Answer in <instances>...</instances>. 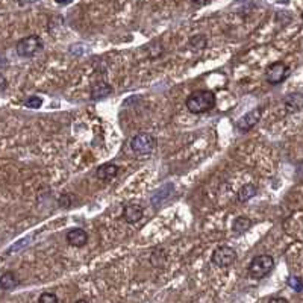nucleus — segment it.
Returning <instances> with one entry per match:
<instances>
[{"label":"nucleus","mask_w":303,"mask_h":303,"mask_svg":"<svg viewBox=\"0 0 303 303\" xmlns=\"http://www.w3.org/2000/svg\"><path fill=\"white\" fill-rule=\"evenodd\" d=\"M215 94L209 90H197L187 97V109L193 114H205L215 108Z\"/></svg>","instance_id":"1"},{"label":"nucleus","mask_w":303,"mask_h":303,"mask_svg":"<svg viewBox=\"0 0 303 303\" xmlns=\"http://www.w3.org/2000/svg\"><path fill=\"white\" fill-rule=\"evenodd\" d=\"M274 267V259L270 255H258L249 264V274L252 279H264Z\"/></svg>","instance_id":"2"},{"label":"nucleus","mask_w":303,"mask_h":303,"mask_svg":"<svg viewBox=\"0 0 303 303\" xmlns=\"http://www.w3.org/2000/svg\"><path fill=\"white\" fill-rule=\"evenodd\" d=\"M129 146H131L132 152L139 156L149 155L156 149V138L149 132H139L131 139Z\"/></svg>","instance_id":"3"},{"label":"nucleus","mask_w":303,"mask_h":303,"mask_svg":"<svg viewBox=\"0 0 303 303\" xmlns=\"http://www.w3.org/2000/svg\"><path fill=\"white\" fill-rule=\"evenodd\" d=\"M43 46H44L43 39L38 35H29V36L22 38L17 43L15 50H17V55L22 58H32L34 55L43 50Z\"/></svg>","instance_id":"4"},{"label":"nucleus","mask_w":303,"mask_h":303,"mask_svg":"<svg viewBox=\"0 0 303 303\" xmlns=\"http://www.w3.org/2000/svg\"><path fill=\"white\" fill-rule=\"evenodd\" d=\"M211 261L217 267H229L236 261V252L232 247L220 246L212 252Z\"/></svg>","instance_id":"5"},{"label":"nucleus","mask_w":303,"mask_h":303,"mask_svg":"<svg viewBox=\"0 0 303 303\" xmlns=\"http://www.w3.org/2000/svg\"><path fill=\"white\" fill-rule=\"evenodd\" d=\"M290 74V68L287 64L277 61V63H273L270 64L267 70H266V77H267V82L270 85H277L280 82H284Z\"/></svg>","instance_id":"6"},{"label":"nucleus","mask_w":303,"mask_h":303,"mask_svg":"<svg viewBox=\"0 0 303 303\" xmlns=\"http://www.w3.org/2000/svg\"><path fill=\"white\" fill-rule=\"evenodd\" d=\"M261 117H262V109L261 108H255L250 112H247L246 115H243L236 122V128L241 132H247V131H250L252 128H255L258 125V122L261 120Z\"/></svg>","instance_id":"7"},{"label":"nucleus","mask_w":303,"mask_h":303,"mask_svg":"<svg viewBox=\"0 0 303 303\" xmlns=\"http://www.w3.org/2000/svg\"><path fill=\"white\" fill-rule=\"evenodd\" d=\"M144 215V209L143 206L139 205H135V203H131V205H126L125 209H123V220L129 225H135L138 223Z\"/></svg>","instance_id":"8"},{"label":"nucleus","mask_w":303,"mask_h":303,"mask_svg":"<svg viewBox=\"0 0 303 303\" xmlns=\"http://www.w3.org/2000/svg\"><path fill=\"white\" fill-rule=\"evenodd\" d=\"M67 243L73 247H84L88 243V234L84 229H70L67 232Z\"/></svg>","instance_id":"9"},{"label":"nucleus","mask_w":303,"mask_h":303,"mask_svg":"<svg viewBox=\"0 0 303 303\" xmlns=\"http://www.w3.org/2000/svg\"><path fill=\"white\" fill-rule=\"evenodd\" d=\"M118 166L112 164V163H106L102 164L99 169L96 170V177L100 180H112L117 174H118Z\"/></svg>","instance_id":"10"},{"label":"nucleus","mask_w":303,"mask_h":303,"mask_svg":"<svg viewBox=\"0 0 303 303\" xmlns=\"http://www.w3.org/2000/svg\"><path fill=\"white\" fill-rule=\"evenodd\" d=\"M18 284H20V280H18V277L14 271H5L0 276V288L5 290V291L14 290L15 287H18Z\"/></svg>","instance_id":"11"},{"label":"nucleus","mask_w":303,"mask_h":303,"mask_svg":"<svg viewBox=\"0 0 303 303\" xmlns=\"http://www.w3.org/2000/svg\"><path fill=\"white\" fill-rule=\"evenodd\" d=\"M256 193H258V188H256L253 184H246V185H243V187L239 188V191L236 193V199H238V202L246 203L249 202L252 197H255Z\"/></svg>","instance_id":"12"},{"label":"nucleus","mask_w":303,"mask_h":303,"mask_svg":"<svg viewBox=\"0 0 303 303\" xmlns=\"http://www.w3.org/2000/svg\"><path fill=\"white\" fill-rule=\"evenodd\" d=\"M252 225H253V221H252L249 217L241 215V217H236L235 220H234L232 231H234L235 235H243L244 232H247V231L252 228Z\"/></svg>","instance_id":"13"},{"label":"nucleus","mask_w":303,"mask_h":303,"mask_svg":"<svg viewBox=\"0 0 303 303\" xmlns=\"http://www.w3.org/2000/svg\"><path fill=\"white\" fill-rule=\"evenodd\" d=\"M112 93V87L108 85L106 82H102V84H96L91 87V97L94 100H99V99H105L108 97L109 94Z\"/></svg>","instance_id":"14"},{"label":"nucleus","mask_w":303,"mask_h":303,"mask_svg":"<svg viewBox=\"0 0 303 303\" xmlns=\"http://www.w3.org/2000/svg\"><path fill=\"white\" fill-rule=\"evenodd\" d=\"M303 108V96L299 93H294L287 97L285 100V109L287 112H297Z\"/></svg>","instance_id":"15"},{"label":"nucleus","mask_w":303,"mask_h":303,"mask_svg":"<svg viewBox=\"0 0 303 303\" xmlns=\"http://www.w3.org/2000/svg\"><path fill=\"white\" fill-rule=\"evenodd\" d=\"M206 44H208V38L205 36V35H193L191 38H190V46L193 47V49H196V50H202L206 47Z\"/></svg>","instance_id":"16"},{"label":"nucleus","mask_w":303,"mask_h":303,"mask_svg":"<svg viewBox=\"0 0 303 303\" xmlns=\"http://www.w3.org/2000/svg\"><path fill=\"white\" fill-rule=\"evenodd\" d=\"M38 303H59V299L55 293H43L38 299Z\"/></svg>","instance_id":"17"},{"label":"nucleus","mask_w":303,"mask_h":303,"mask_svg":"<svg viewBox=\"0 0 303 303\" xmlns=\"http://www.w3.org/2000/svg\"><path fill=\"white\" fill-rule=\"evenodd\" d=\"M288 285H290L294 291H297V293L303 291V280L300 279V277L291 276V277L288 279Z\"/></svg>","instance_id":"18"},{"label":"nucleus","mask_w":303,"mask_h":303,"mask_svg":"<svg viewBox=\"0 0 303 303\" xmlns=\"http://www.w3.org/2000/svg\"><path fill=\"white\" fill-rule=\"evenodd\" d=\"M41 105H43V100H41V97H38V96H31V97H28V99L25 100V106H28V108H31V109H38Z\"/></svg>","instance_id":"19"},{"label":"nucleus","mask_w":303,"mask_h":303,"mask_svg":"<svg viewBox=\"0 0 303 303\" xmlns=\"http://www.w3.org/2000/svg\"><path fill=\"white\" fill-rule=\"evenodd\" d=\"M169 187L170 185H166V187H164L161 191H158V193L153 196V203H155V205H159V203H163V200H164L166 197H169L171 191H167V193H166V190H169Z\"/></svg>","instance_id":"20"},{"label":"nucleus","mask_w":303,"mask_h":303,"mask_svg":"<svg viewBox=\"0 0 303 303\" xmlns=\"http://www.w3.org/2000/svg\"><path fill=\"white\" fill-rule=\"evenodd\" d=\"M28 243H29V238H25V239H20V241H18L17 244H14V246H11V247H9V249L6 250V253H5V255H11V253H14V252H17V250H20V249H22L23 246H26Z\"/></svg>","instance_id":"21"},{"label":"nucleus","mask_w":303,"mask_h":303,"mask_svg":"<svg viewBox=\"0 0 303 303\" xmlns=\"http://www.w3.org/2000/svg\"><path fill=\"white\" fill-rule=\"evenodd\" d=\"M6 87H8V80H6V77H5L3 74H0V93L5 91Z\"/></svg>","instance_id":"22"},{"label":"nucleus","mask_w":303,"mask_h":303,"mask_svg":"<svg viewBox=\"0 0 303 303\" xmlns=\"http://www.w3.org/2000/svg\"><path fill=\"white\" fill-rule=\"evenodd\" d=\"M269 303H288V300L285 297H271Z\"/></svg>","instance_id":"23"},{"label":"nucleus","mask_w":303,"mask_h":303,"mask_svg":"<svg viewBox=\"0 0 303 303\" xmlns=\"http://www.w3.org/2000/svg\"><path fill=\"white\" fill-rule=\"evenodd\" d=\"M76 303H88V302H87V300H84V299H80V300H77Z\"/></svg>","instance_id":"24"}]
</instances>
